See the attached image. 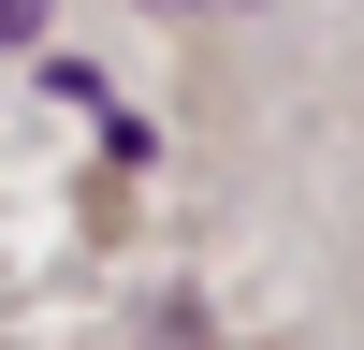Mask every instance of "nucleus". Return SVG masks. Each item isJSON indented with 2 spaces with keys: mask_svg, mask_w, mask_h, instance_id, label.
<instances>
[{
  "mask_svg": "<svg viewBox=\"0 0 364 350\" xmlns=\"http://www.w3.org/2000/svg\"><path fill=\"white\" fill-rule=\"evenodd\" d=\"M29 29H44V0H0V44H29Z\"/></svg>",
  "mask_w": 364,
  "mask_h": 350,
  "instance_id": "f257e3e1",
  "label": "nucleus"
}]
</instances>
